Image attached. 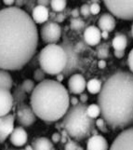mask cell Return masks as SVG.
Here are the masks:
<instances>
[{
  "instance_id": "1",
  "label": "cell",
  "mask_w": 133,
  "mask_h": 150,
  "mask_svg": "<svg viewBox=\"0 0 133 150\" xmlns=\"http://www.w3.org/2000/svg\"><path fill=\"white\" fill-rule=\"evenodd\" d=\"M38 31L23 9L8 7L0 10V68L22 69L37 52Z\"/></svg>"
},
{
  "instance_id": "2",
  "label": "cell",
  "mask_w": 133,
  "mask_h": 150,
  "mask_svg": "<svg viewBox=\"0 0 133 150\" xmlns=\"http://www.w3.org/2000/svg\"><path fill=\"white\" fill-rule=\"evenodd\" d=\"M101 116L113 130L133 126V74L118 71L108 77L98 95Z\"/></svg>"
},
{
  "instance_id": "3",
  "label": "cell",
  "mask_w": 133,
  "mask_h": 150,
  "mask_svg": "<svg viewBox=\"0 0 133 150\" xmlns=\"http://www.w3.org/2000/svg\"><path fill=\"white\" fill-rule=\"evenodd\" d=\"M31 106L37 117L45 122H57L70 107V96L66 88L57 80L45 79L31 93Z\"/></svg>"
},
{
  "instance_id": "4",
  "label": "cell",
  "mask_w": 133,
  "mask_h": 150,
  "mask_svg": "<svg viewBox=\"0 0 133 150\" xmlns=\"http://www.w3.org/2000/svg\"><path fill=\"white\" fill-rule=\"evenodd\" d=\"M87 106L86 103H81L76 105H71L61 120L63 130L75 141L89 138L96 127L95 120L87 114Z\"/></svg>"
},
{
  "instance_id": "5",
  "label": "cell",
  "mask_w": 133,
  "mask_h": 150,
  "mask_svg": "<svg viewBox=\"0 0 133 150\" xmlns=\"http://www.w3.org/2000/svg\"><path fill=\"white\" fill-rule=\"evenodd\" d=\"M38 61L40 68L46 74L57 76L63 72L67 64V56L61 45L48 44L41 50Z\"/></svg>"
},
{
  "instance_id": "6",
  "label": "cell",
  "mask_w": 133,
  "mask_h": 150,
  "mask_svg": "<svg viewBox=\"0 0 133 150\" xmlns=\"http://www.w3.org/2000/svg\"><path fill=\"white\" fill-rule=\"evenodd\" d=\"M106 8L116 18L133 21V0H103Z\"/></svg>"
},
{
  "instance_id": "7",
  "label": "cell",
  "mask_w": 133,
  "mask_h": 150,
  "mask_svg": "<svg viewBox=\"0 0 133 150\" xmlns=\"http://www.w3.org/2000/svg\"><path fill=\"white\" fill-rule=\"evenodd\" d=\"M64 49L66 56H67V64H66L65 68L63 72L64 76H72L75 74V71L80 69V59L78 53L75 50V45L72 44L71 41L65 38L63 41V43L61 44Z\"/></svg>"
},
{
  "instance_id": "8",
  "label": "cell",
  "mask_w": 133,
  "mask_h": 150,
  "mask_svg": "<svg viewBox=\"0 0 133 150\" xmlns=\"http://www.w3.org/2000/svg\"><path fill=\"white\" fill-rule=\"evenodd\" d=\"M41 38L47 44H57L61 38V25L54 21H48L40 29Z\"/></svg>"
},
{
  "instance_id": "9",
  "label": "cell",
  "mask_w": 133,
  "mask_h": 150,
  "mask_svg": "<svg viewBox=\"0 0 133 150\" xmlns=\"http://www.w3.org/2000/svg\"><path fill=\"white\" fill-rule=\"evenodd\" d=\"M109 150H133V126L123 130L112 143Z\"/></svg>"
},
{
  "instance_id": "10",
  "label": "cell",
  "mask_w": 133,
  "mask_h": 150,
  "mask_svg": "<svg viewBox=\"0 0 133 150\" xmlns=\"http://www.w3.org/2000/svg\"><path fill=\"white\" fill-rule=\"evenodd\" d=\"M37 115L32 106L26 103H19L16 111V120L22 127H30L37 120Z\"/></svg>"
},
{
  "instance_id": "11",
  "label": "cell",
  "mask_w": 133,
  "mask_h": 150,
  "mask_svg": "<svg viewBox=\"0 0 133 150\" xmlns=\"http://www.w3.org/2000/svg\"><path fill=\"white\" fill-rule=\"evenodd\" d=\"M15 117L12 114L0 117V144L4 143L14 130Z\"/></svg>"
},
{
  "instance_id": "12",
  "label": "cell",
  "mask_w": 133,
  "mask_h": 150,
  "mask_svg": "<svg viewBox=\"0 0 133 150\" xmlns=\"http://www.w3.org/2000/svg\"><path fill=\"white\" fill-rule=\"evenodd\" d=\"M87 89V81L81 74H73L68 80V90L73 94H81Z\"/></svg>"
},
{
  "instance_id": "13",
  "label": "cell",
  "mask_w": 133,
  "mask_h": 150,
  "mask_svg": "<svg viewBox=\"0 0 133 150\" xmlns=\"http://www.w3.org/2000/svg\"><path fill=\"white\" fill-rule=\"evenodd\" d=\"M14 105L12 93L8 90L0 89V117L10 113Z\"/></svg>"
},
{
  "instance_id": "14",
  "label": "cell",
  "mask_w": 133,
  "mask_h": 150,
  "mask_svg": "<svg viewBox=\"0 0 133 150\" xmlns=\"http://www.w3.org/2000/svg\"><path fill=\"white\" fill-rule=\"evenodd\" d=\"M84 40L87 45L95 47L101 40V31L95 25H89L84 31Z\"/></svg>"
},
{
  "instance_id": "15",
  "label": "cell",
  "mask_w": 133,
  "mask_h": 150,
  "mask_svg": "<svg viewBox=\"0 0 133 150\" xmlns=\"http://www.w3.org/2000/svg\"><path fill=\"white\" fill-rule=\"evenodd\" d=\"M87 150H109V144L102 135L94 134L87 142Z\"/></svg>"
},
{
  "instance_id": "16",
  "label": "cell",
  "mask_w": 133,
  "mask_h": 150,
  "mask_svg": "<svg viewBox=\"0 0 133 150\" xmlns=\"http://www.w3.org/2000/svg\"><path fill=\"white\" fill-rule=\"evenodd\" d=\"M10 142L14 146L20 147L26 144L28 140V135L26 131L24 130L23 127H16L14 128L13 132H11L9 136Z\"/></svg>"
},
{
  "instance_id": "17",
  "label": "cell",
  "mask_w": 133,
  "mask_h": 150,
  "mask_svg": "<svg viewBox=\"0 0 133 150\" xmlns=\"http://www.w3.org/2000/svg\"><path fill=\"white\" fill-rule=\"evenodd\" d=\"M32 19L35 23L43 24L48 22L49 18V8L45 6H40L37 5L32 10Z\"/></svg>"
},
{
  "instance_id": "18",
  "label": "cell",
  "mask_w": 133,
  "mask_h": 150,
  "mask_svg": "<svg viewBox=\"0 0 133 150\" xmlns=\"http://www.w3.org/2000/svg\"><path fill=\"white\" fill-rule=\"evenodd\" d=\"M98 25L101 31H106V32L114 31L116 25L114 15H112L111 13H103L99 19Z\"/></svg>"
},
{
  "instance_id": "19",
  "label": "cell",
  "mask_w": 133,
  "mask_h": 150,
  "mask_svg": "<svg viewBox=\"0 0 133 150\" xmlns=\"http://www.w3.org/2000/svg\"><path fill=\"white\" fill-rule=\"evenodd\" d=\"M13 86V79L8 70L0 68V89L10 91Z\"/></svg>"
},
{
  "instance_id": "20",
  "label": "cell",
  "mask_w": 133,
  "mask_h": 150,
  "mask_svg": "<svg viewBox=\"0 0 133 150\" xmlns=\"http://www.w3.org/2000/svg\"><path fill=\"white\" fill-rule=\"evenodd\" d=\"M112 47L115 50H125L127 47V38L123 34H116L112 40Z\"/></svg>"
},
{
  "instance_id": "21",
  "label": "cell",
  "mask_w": 133,
  "mask_h": 150,
  "mask_svg": "<svg viewBox=\"0 0 133 150\" xmlns=\"http://www.w3.org/2000/svg\"><path fill=\"white\" fill-rule=\"evenodd\" d=\"M32 146L34 150H53V144L47 137L37 138Z\"/></svg>"
},
{
  "instance_id": "22",
  "label": "cell",
  "mask_w": 133,
  "mask_h": 150,
  "mask_svg": "<svg viewBox=\"0 0 133 150\" xmlns=\"http://www.w3.org/2000/svg\"><path fill=\"white\" fill-rule=\"evenodd\" d=\"M102 88L101 81L98 79H91L87 82V90L90 94H98Z\"/></svg>"
},
{
  "instance_id": "23",
  "label": "cell",
  "mask_w": 133,
  "mask_h": 150,
  "mask_svg": "<svg viewBox=\"0 0 133 150\" xmlns=\"http://www.w3.org/2000/svg\"><path fill=\"white\" fill-rule=\"evenodd\" d=\"M26 92L23 90V88L22 85H19L16 89H15L14 92L12 93L13 96V101L15 105H19V103H22L26 99Z\"/></svg>"
},
{
  "instance_id": "24",
  "label": "cell",
  "mask_w": 133,
  "mask_h": 150,
  "mask_svg": "<svg viewBox=\"0 0 133 150\" xmlns=\"http://www.w3.org/2000/svg\"><path fill=\"white\" fill-rule=\"evenodd\" d=\"M66 6H67V0H50V8L53 12H63Z\"/></svg>"
},
{
  "instance_id": "25",
  "label": "cell",
  "mask_w": 133,
  "mask_h": 150,
  "mask_svg": "<svg viewBox=\"0 0 133 150\" xmlns=\"http://www.w3.org/2000/svg\"><path fill=\"white\" fill-rule=\"evenodd\" d=\"M101 107L98 103H91V105L87 106V114H88L89 117L93 118V120L101 116Z\"/></svg>"
},
{
  "instance_id": "26",
  "label": "cell",
  "mask_w": 133,
  "mask_h": 150,
  "mask_svg": "<svg viewBox=\"0 0 133 150\" xmlns=\"http://www.w3.org/2000/svg\"><path fill=\"white\" fill-rule=\"evenodd\" d=\"M70 27L74 31H80L85 27V22L80 18H73L70 22Z\"/></svg>"
},
{
  "instance_id": "27",
  "label": "cell",
  "mask_w": 133,
  "mask_h": 150,
  "mask_svg": "<svg viewBox=\"0 0 133 150\" xmlns=\"http://www.w3.org/2000/svg\"><path fill=\"white\" fill-rule=\"evenodd\" d=\"M23 90L25 91V92H26L27 94H30L32 93L33 91L34 90L35 88V84H34V81L32 80V79H25L23 84H22Z\"/></svg>"
},
{
  "instance_id": "28",
  "label": "cell",
  "mask_w": 133,
  "mask_h": 150,
  "mask_svg": "<svg viewBox=\"0 0 133 150\" xmlns=\"http://www.w3.org/2000/svg\"><path fill=\"white\" fill-rule=\"evenodd\" d=\"M95 124H96V127L99 129V130L102 132L104 133H107L109 132L108 130V124H107V122L103 120V118H98L97 120H95Z\"/></svg>"
},
{
  "instance_id": "29",
  "label": "cell",
  "mask_w": 133,
  "mask_h": 150,
  "mask_svg": "<svg viewBox=\"0 0 133 150\" xmlns=\"http://www.w3.org/2000/svg\"><path fill=\"white\" fill-rule=\"evenodd\" d=\"M46 73L44 72V70H42L41 68H37L35 69L34 72V81L38 82V83H40V82H42L43 80H45V76Z\"/></svg>"
},
{
  "instance_id": "30",
  "label": "cell",
  "mask_w": 133,
  "mask_h": 150,
  "mask_svg": "<svg viewBox=\"0 0 133 150\" xmlns=\"http://www.w3.org/2000/svg\"><path fill=\"white\" fill-rule=\"evenodd\" d=\"M64 150H83V149L78 146V144L76 142L69 139V140L65 143Z\"/></svg>"
},
{
  "instance_id": "31",
  "label": "cell",
  "mask_w": 133,
  "mask_h": 150,
  "mask_svg": "<svg viewBox=\"0 0 133 150\" xmlns=\"http://www.w3.org/2000/svg\"><path fill=\"white\" fill-rule=\"evenodd\" d=\"M98 55H99V57L100 58H101V59H105L107 56H108V48L106 47V44H103V45H101V48L99 49V50H98Z\"/></svg>"
},
{
  "instance_id": "32",
  "label": "cell",
  "mask_w": 133,
  "mask_h": 150,
  "mask_svg": "<svg viewBox=\"0 0 133 150\" xmlns=\"http://www.w3.org/2000/svg\"><path fill=\"white\" fill-rule=\"evenodd\" d=\"M80 10V14L82 15V16H84V17H89V15L91 14L90 13V8L88 4H84V5H82L81 8H79Z\"/></svg>"
},
{
  "instance_id": "33",
  "label": "cell",
  "mask_w": 133,
  "mask_h": 150,
  "mask_svg": "<svg viewBox=\"0 0 133 150\" xmlns=\"http://www.w3.org/2000/svg\"><path fill=\"white\" fill-rule=\"evenodd\" d=\"M89 8H90V13L92 15H97L101 11V6L98 3H92L89 6Z\"/></svg>"
},
{
  "instance_id": "34",
  "label": "cell",
  "mask_w": 133,
  "mask_h": 150,
  "mask_svg": "<svg viewBox=\"0 0 133 150\" xmlns=\"http://www.w3.org/2000/svg\"><path fill=\"white\" fill-rule=\"evenodd\" d=\"M127 64H129V67L130 72L133 74V48L129 51V56H127Z\"/></svg>"
},
{
  "instance_id": "35",
  "label": "cell",
  "mask_w": 133,
  "mask_h": 150,
  "mask_svg": "<svg viewBox=\"0 0 133 150\" xmlns=\"http://www.w3.org/2000/svg\"><path fill=\"white\" fill-rule=\"evenodd\" d=\"M61 134L60 132H54L52 137H51V142L57 144V143L61 142Z\"/></svg>"
},
{
  "instance_id": "36",
  "label": "cell",
  "mask_w": 133,
  "mask_h": 150,
  "mask_svg": "<svg viewBox=\"0 0 133 150\" xmlns=\"http://www.w3.org/2000/svg\"><path fill=\"white\" fill-rule=\"evenodd\" d=\"M64 19H65V15H63V13L61 12V13H59L58 15H56V16L54 17V22L60 23H63L64 21Z\"/></svg>"
},
{
  "instance_id": "37",
  "label": "cell",
  "mask_w": 133,
  "mask_h": 150,
  "mask_svg": "<svg viewBox=\"0 0 133 150\" xmlns=\"http://www.w3.org/2000/svg\"><path fill=\"white\" fill-rule=\"evenodd\" d=\"M61 143H63V144H65L66 142H67L69 139H68V133H67V132H66L65 130H63V132H61Z\"/></svg>"
},
{
  "instance_id": "38",
  "label": "cell",
  "mask_w": 133,
  "mask_h": 150,
  "mask_svg": "<svg viewBox=\"0 0 133 150\" xmlns=\"http://www.w3.org/2000/svg\"><path fill=\"white\" fill-rule=\"evenodd\" d=\"M85 49V46L82 42H78L76 45H75V50L76 51L77 53H80L81 50H83Z\"/></svg>"
},
{
  "instance_id": "39",
  "label": "cell",
  "mask_w": 133,
  "mask_h": 150,
  "mask_svg": "<svg viewBox=\"0 0 133 150\" xmlns=\"http://www.w3.org/2000/svg\"><path fill=\"white\" fill-rule=\"evenodd\" d=\"M80 103V101H79V98L77 97H70V105H76Z\"/></svg>"
},
{
  "instance_id": "40",
  "label": "cell",
  "mask_w": 133,
  "mask_h": 150,
  "mask_svg": "<svg viewBox=\"0 0 133 150\" xmlns=\"http://www.w3.org/2000/svg\"><path fill=\"white\" fill-rule=\"evenodd\" d=\"M37 2L40 6H45L47 8L48 6H50V0H37Z\"/></svg>"
},
{
  "instance_id": "41",
  "label": "cell",
  "mask_w": 133,
  "mask_h": 150,
  "mask_svg": "<svg viewBox=\"0 0 133 150\" xmlns=\"http://www.w3.org/2000/svg\"><path fill=\"white\" fill-rule=\"evenodd\" d=\"M115 56L116 58L121 59L125 56V50H115Z\"/></svg>"
},
{
  "instance_id": "42",
  "label": "cell",
  "mask_w": 133,
  "mask_h": 150,
  "mask_svg": "<svg viewBox=\"0 0 133 150\" xmlns=\"http://www.w3.org/2000/svg\"><path fill=\"white\" fill-rule=\"evenodd\" d=\"M88 100H89V98H88V95H87L86 93H82L80 94V97H79V101H80V103H86L87 102H88Z\"/></svg>"
},
{
  "instance_id": "43",
  "label": "cell",
  "mask_w": 133,
  "mask_h": 150,
  "mask_svg": "<svg viewBox=\"0 0 133 150\" xmlns=\"http://www.w3.org/2000/svg\"><path fill=\"white\" fill-rule=\"evenodd\" d=\"M71 14H72V17H73V18H79V16H80L79 8H74L73 10H72Z\"/></svg>"
},
{
  "instance_id": "44",
  "label": "cell",
  "mask_w": 133,
  "mask_h": 150,
  "mask_svg": "<svg viewBox=\"0 0 133 150\" xmlns=\"http://www.w3.org/2000/svg\"><path fill=\"white\" fill-rule=\"evenodd\" d=\"M98 67H99L100 69H104L105 67H106V62L103 59H101L98 62Z\"/></svg>"
},
{
  "instance_id": "45",
  "label": "cell",
  "mask_w": 133,
  "mask_h": 150,
  "mask_svg": "<svg viewBox=\"0 0 133 150\" xmlns=\"http://www.w3.org/2000/svg\"><path fill=\"white\" fill-rule=\"evenodd\" d=\"M3 3L6 5V6H12V5L15 3V0H3Z\"/></svg>"
},
{
  "instance_id": "46",
  "label": "cell",
  "mask_w": 133,
  "mask_h": 150,
  "mask_svg": "<svg viewBox=\"0 0 133 150\" xmlns=\"http://www.w3.org/2000/svg\"><path fill=\"white\" fill-rule=\"evenodd\" d=\"M56 79H57V81H59V82H63V79H64V75L63 74V73H61V74H58L57 76H56Z\"/></svg>"
},
{
  "instance_id": "47",
  "label": "cell",
  "mask_w": 133,
  "mask_h": 150,
  "mask_svg": "<svg viewBox=\"0 0 133 150\" xmlns=\"http://www.w3.org/2000/svg\"><path fill=\"white\" fill-rule=\"evenodd\" d=\"M14 4H15V7L20 8L24 4V2H23V0H15V3Z\"/></svg>"
},
{
  "instance_id": "48",
  "label": "cell",
  "mask_w": 133,
  "mask_h": 150,
  "mask_svg": "<svg viewBox=\"0 0 133 150\" xmlns=\"http://www.w3.org/2000/svg\"><path fill=\"white\" fill-rule=\"evenodd\" d=\"M109 38V32H106V31H101V38L107 39Z\"/></svg>"
},
{
  "instance_id": "49",
  "label": "cell",
  "mask_w": 133,
  "mask_h": 150,
  "mask_svg": "<svg viewBox=\"0 0 133 150\" xmlns=\"http://www.w3.org/2000/svg\"><path fill=\"white\" fill-rule=\"evenodd\" d=\"M24 150H34L33 146H27L26 147H25V149H24Z\"/></svg>"
},
{
  "instance_id": "50",
  "label": "cell",
  "mask_w": 133,
  "mask_h": 150,
  "mask_svg": "<svg viewBox=\"0 0 133 150\" xmlns=\"http://www.w3.org/2000/svg\"><path fill=\"white\" fill-rule=\"evenodd\" d=\"M90 1H91V3H100L101 2V0H90Z\"/></svg>"
},
{
  "instance_id": "51",
  "label": "cell",
  "mask_w": 133,
  "mask_h": 150,
  "mask_svg": "<svg viewBox=\"0 0 133 150\" xmlns=\"http://www.w3.org/2000/svg\"><path fill=\"white\" fill-rule=\"evenodd\" d=\"M131 35H132V38H133V23L131 25Z\"/></svg>"
},
{
  "instance_id": "52",
  "label": "cell",
  "mask_w": 133,
  "mask_h": 150,
  "mask_svg": "<svg viewBox=\"0 0 133 150\" xmlns=\"http://www.w3.org/2000/svg\"><path fill=\"white\" fill-rule=\"evenodd\" d=\"M6 150H24V149H12V148H9V149H6Z\"/></svg>"
}]
</instances>
